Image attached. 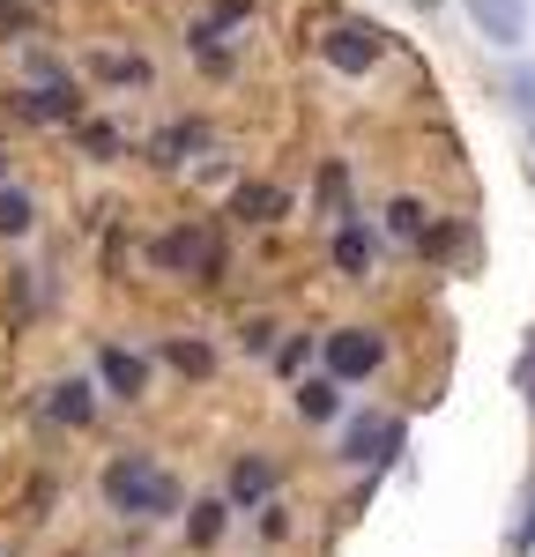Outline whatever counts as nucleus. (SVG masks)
<instances>
[{
    "label": "nucleus",
    "instance_id": "obj_1",
    "mask_svg": "<svg viewBox=\"0 0 535 557\" xmlns=\"http://www.w3.org/2000/svg\"><path fill=\"white\" fill-rule=\"evenodd\" d=\"M97 491H104V506L120 520H164V513H178V483L141 446H120L112 461H104V475H97Z\"/></svg>",
    "mask_w": 535,
    "mask_h": 557
},
{
    "label": "nucleus",
    "instance_id": "obj_2",
    "mask_svg": "<svg viewBox=\"0 0 535 557\" xmlns=\"http://www.w3.org/2000/svg\"><path fill=\"white\" fill-rule=\"evenodd\" d=\"M312 349H320V372L335 386H357V380H380L387 372V335L380 327H327Z\"/></svg>",
    "mask_w": 535,
    "mask_h": 557
},
{
    "label": "nucleus",
    "instance_id": "obj_3",
    "mask_svg": "<svg viewBox=\"0 0 535 557\" xmlns=\"http://www.w3.org/2000/svg\"><path fill=\"white\" fill-rule=\"evenodd\" d=\"M149 260L164 268V275H194V283H223V238L209 231V223H172L157 246H149Z\"/></svg>",
    "mask_w": 535,
    "mask_h": 557
},
{
    "label": "nucleus",
    "instance_id": "obj_4",
    "mask_svg": "<svg viewBox=\"0 0 535 557\" xmlns=\"http://www.w3.org/2000/svg\"><path fill=\"white\" fill-rule=\"evenodd\" d=\"M8 104H15V120H30V127H83V89H75V75H60L52 60H38V83L15 89Z\"/></svg>",
    "mask_w": 535,
    "mask_h": 557
},
{
    "label": "nucleus",
    "instance_id": "obj_5",
    "mask_svg": "<svg viewBox=\"0 0 535 557\" xmlns=\"http://www.w3.org/2000/svg\"><path fill=\"white\" fill-rule=\"evenodd\" d=\"M395 52V38L380 30V23H364V15H343V23H327V38H320V60L335 67V75H372L380 60Z\"/></svg>",
    "mask_w": 535,
    "mask_h": 557
},
{
    "label": "nucleus",
    "instance_id": "obj_6",
    "mask_svg": "<svg viewBox=\"0 0 535 557\" xmlns=\"http://www.w3.org/2000/svg\"><path fill=\"white\" fill-rule=\"evenodd\" d=\"M461 15L490 52H528L535 38V0H461Z\"/></svg>",
    "mask_w": 535,
    "mask_h": 557
},
{
    "label": "nucleus",
    "instance_id": "obj_7",
    "mask_svg": "<svg viewBox=\"0 0 535 557\" xmlns=\"http://www.w3.org/2000/svg\"><path fill=\"white\" fill-rule=\"evenodd\" d=\"M401 446H409V424H401V417H372V409H364V417H350V431H343V461H357V469H364V461H372V469H395Z\"/></svg>",
    "mask_w": 535,
    "mask_h": 557
},
{
    "label": "nucleus",
    "instance_id": "obj_8",
    "mask_svg": "<svg viewBox=\"0 0 535 557\" xmlns=\"http://www.w3.org/2000/svg\"><path fill=\"white\" fill-rule=\"evenodd\" d=\"M97 380H104L112 401H141V394H149V357L127 349V343H104L97 349Z\"/></svg>",
    "mask_w": 535,
    "mask_h": 557
},
{
    "label": "nucleus",
    "instance_id": "obj_9",
    "mask_svg": "<svg viewBox=\"0 0 535 557\" xmlns=\"http://www.w3.org/2000/svg\"><path fill=\"white\" fill-rule=\"evenodd\" d=\"M268 498H275V461L238 454L231 475H223V506H231V513H253V506H268Z\"/></svg>",
    "mask_w": 535,
    "mask_h": 557
},
{
    "label": "nucleus",
    "instance_id": "obj_10",
    "mask_svg": "<svg viewBox=\"0 0 535 557\" xmlns=\"http://www.w3.org/2000/svg\"><path fill=\"white\" fill-rule=\"evenodd\" d=\"M327 260H335V275H343V283H364V275H372V260H380V246H372V231H364L357 215H343V223H335Z\"/></svg>",
    "mask_w": 535,
    "mask_h": 557
},
{
    "label": "nucleus",
    "instance_id": "obj_11",
    "mask_svg": "<svg viewBox=\"0 0 535 557\" xmlns=\"http://www.w3.org/2000/svg\"><path fill=\"white\" fill-rule=\"evenodd\" d=\"M45 417L67 424V431H89V424H97V386H89V380H52V386H45Z\"/></svg>",
    "mask_w": 535,
    "mask_h": 557
},
{
    "label": "nucleus",
    "instance_id": "obj_12",
    "mask_svg": "<svg viewBox=\"0 0 535 557\" xmlns=\"http://www.w3.org/2000/svg\"><path fill=\"white\" fill-rule=\"evenodd\" d=\"M290 409H298L306 424H335V417H343V386L327 380V372H298V380H290Z\"/></svg>",
    "mask_w": 535,
    "mask_h": 557
},
{
    "label": "nucleus",
    "instance_id": "obj_13",
    "mask_svg": "<svg viewBox=\"0 0 535 557\" xmlns=\"http://www.w3.org/2000/svg\"><path fill=\"white\" fill-rule=\"evenodd\" d=\"M231 215H238V223H283V215H290V194L268 186V178H238V186H231Z\"/></svg>",
    "mask_w": 535,
    "mask_h": 557
},
{
    "label": "nucleus",
    "instance_id": "obj_14",
    "mask_svg": "<svg viewBox=\"0 0 535 557\" xmlns=\"http://www.w3.org/2000/svg\"><path fill=\"white\" fill-rule=\"evenodd\" d=\"M201 149H209V134L186 120V127H164L157 141H149V164H157V172H186V164H194Z\"/></svg>",
    "mask_w": 535,
    "mask_h": 557
},
{
    "label": "nucleus",
    "instance_id": "obj_15",
    "mask_svg": "<svg viewBox=\"0 0 535 557\" xmlns=\"http://www.w3.org/2000/svg\"><path fill=\"white\" fill-rule=\"evenodd\" d=\"M194 60H201L209 75H231V67H238V52H231V23H216V15L194 23Z\"/></svg>",
    "mask_w": 535,
    "mask_h": 557
},
{
    "label": "nucleus",
    "instance_id": "obj_16",
    "mask_svg": "<svg viewBox=\"0 0 535 557\" xmlns=\"http://www.w3.org/2000/svg\"><path fill=\"white\" fill-rule=\"evenodd\" d=\"M30 231H38V194L8 178L0 186V238H30Z\"/></svg>",
    "mask_w": 535,
    "mask_h": 557
},
{
    "label": "nucleus",
    "instance_id": "obj_17",
    "mask_svg": "<svg viewBox=\"0 0 535 557\" xmlns=\"http://www.w3.org/2000/svg\"><path fill=\"white\" fill-rule=\"evenodd\" d=\"M172 372H186V380H209L216 372V349L209 343H194V335H164V349H157Z\"/></svg>",
    "mask_w": 535,
    "mask_h": 557
},
{
    "label": "nucleus",
    "instance_id": "obj_18",
    "mask_svg": "<svg viewBox=\"0 0 535 557\" xmlns=\"http://www.w3.org/2000/svg\"><path fill=\"white\" fill-rule=\"evenodd\" d=\"M223 520H231V506H223V498L186 506V543H194V550H216V543H223Z\"/></svg>",
    "mask_w": 535,
    "mask_h": 557
},
{
    "label": "nucleus",
    "instance_id": "obj_19",
    "mask_svg": "<svg viewBox=\"0 0 535 557\" xmlns=\"http://www.w3.org/2000/svg\"><path fill=\"white\" fill-rule=\"evenodd\" d=\"M320 209L335 215V223H343V215H357L350 209V172H343V164H320Z\"/></svg>",
    "mask_w": 535,
    "mask_h": 557
},
{
    "label": "nucleus",
    "instance_id": "obj_20",
    "mask_svg": "<svg viewBox=\"0 0 535 557\" xmlns=\"http://www.w3.org/2000/svg\"><path fill=\"white\" fill-rule=\"evenodd\" d=\"M312 343H320V335H275V349H268V357H275V372H283V380H298V372L312 364Z\"/></svg>",
    "mask_w": 535,
    "mask_h": 557
},
{
    "label": "nucleus",
    "instance_id": "obj_21",
    "mask_svg": "<svg viewBox=\"0 0 535 557\" xmlns=\"http://www.w3.org/2000/svg\"><path fill=\"white\" fill-rule=\"evenodd\" d=\"M30 30H38V8H30V0H0V45L30 38Z\"/></svg>",
    "mask_w": 535,
    "mask_h": 557
},
{
    "label": "nucleus",
    "instance_id": "obj_22",
    "mask_svg": "<svg viewBox=\"0 0 535 557\" xmlns=\"http://www.w3.org/2000/svg\"><path fill=\"white\" fill-rule=\"evenodd\" d=\"M387 223H395V238H409V246H416V238L432 231V215H424V201H395V209H387Z\"/></svg>",
    "mask_w": 535,
    "mask_h": 557
},
{
    "label": "nucleus",
    "instance_id": "obj_23",
    "mask_svg": "<svg viewBox=\"0 0 535 557\" xmlns=\"http://www.w3.org/2000/svg\"><path fill=\"white\" fill-rule=\"evenodd\" d=\"M97 75H104V83H149V60H120V52H104V60H97Z\"/></svg>",
    "mask_w": 535,
    "mask_h": 557
},
{
    "label": "nucleus",
    "instance_id": "obj_24",
    "mask_svg": "<svg viewBox=\"0 0 535 557\" xmlns=\"http://www.w3.org/2000/svg\"><path fill=\"white\" fill-rule=\"evenodd\" d=\"M506 97H513V112H521V120L535 127V67H528V60L513 67V83H506Z\"/></svg>",
    "mask_w": 535,
    "mask_h": 557
},
{
    "label": "nucleus",
    "instance_id": "obj_25",
    "mask_svg": "<svg viewBox=\"0 0 535 557\" xmlns=\"http://www.w3.org/2000/svg\"><path fill=\"white\" fill-rule=\"evenodd\" d=\"M275 335H283L275 320H246V327H238V343L253 349V357H268V349H275Z\"/></svg>",
    "mask_w": 535,
    "mask_h": 557
},
{
    "label": "nucleus",
    "instance_id": "obj_26",
    "mask_svg": "<svg viewBox=\"0 0 535 557\" xmlns=\"http://www.w3.org/2000/svg\"><path fill=\"white\" fill-rule=\"evenodd\" d=\"M83 149L97 157V164H112V157H120V134L112 127H83Z\"/></svg>",
    "mask_w": 535,
    "mask_h": 557
},
{
    "label": "nucleus",
    "instance_id": "obj_27",
    "mask_svg": "<svg viewBox=\"0 0 535 557\" xmlns=\"http://www.w3.org/2000/svg\"><path fill=\"white\" fill-rule=\"evenodd\" d=\"M513 557H535V491H528V506H521V528H513Z\"/></svg>",
    "mask_w": 535,
    "mask_h": 557
},
{
    "label": "nucleus",
    "instance_id": "obj_28",
    "mask_svg": "<svg viewBox=\"0 0 535 557\" xmlns=\"http://www.w3.org/2000/svg\"><path fill=\"white\" fill-rule=\"evenodd\" d=\"M253 513H261V535H275V543H283V535H290V513H283V506H275V498H268V506H253Z\"/></svg>",
    "mask_w": 535,
    "mask_h": 557
},
{
    "label": "nucleus",
    "instance_id": "obj_29",
    "mask_svg": "<svg viewBox=\"0 0 535 557\" xmlns=\"http://www.w3.org/2000/svg\"><path fill=\"white\" fill-rule=\"evenodd\" d=\"M253 15V0H216V23H246Z\"/></svg>",
    "mask_w": 535,
    "mask_h": 557
},
{
    "label": "nucleus",
    "instance_id": "obj_30",
    "mask_svg": "<svg viewBox=\"0 0 535 557\" xmlns=\"http://www.w3.org/2000/svg\"><path fill=\"white\" fill-rule=\"evenodd\" d=\"M0 186H8V157H0Z\"/></svg>",
    "mask_w": 535,
    "mask_h": 557
},
{
    "label": "nucleus",
    "instance_id": "obj_31",
    "mask_svg": "<svg viewBox=\"0 0 535 557\" xmlns=\"http://www.w3.org/2000/svg\"><path fill=\"white\" fill-rule=\"evenodd\" d=\"M416 8H439V0H416Z\"/></svg>",
    "mask_w": 535,
    "mask_h": 557
},
{
    "label": "nucleus",
    "instance_id": "obj_32",
    "mask_svg": "<svg viewBox=\"0 0 535 557\" xmlns=\"http://www.w3.org/2000/svg\"><path fill=\"white\" fill-rule=\"evenodd\" d=\"M528 401H535V386H528Z\"/></svg>",
    "mask_w": 535,
    "mask_h": 557
}]
</instances>
